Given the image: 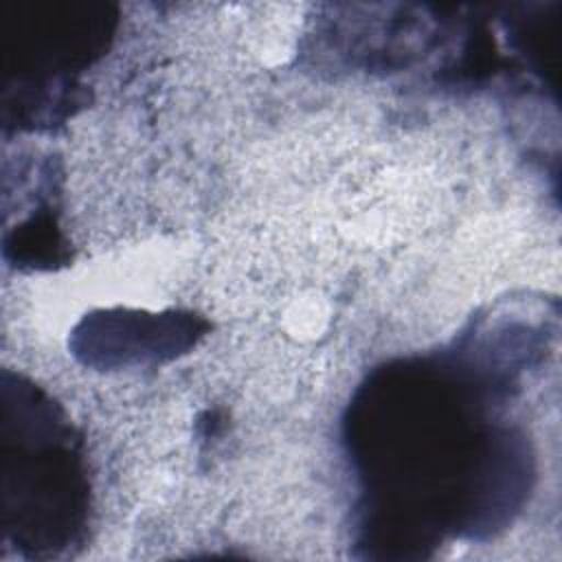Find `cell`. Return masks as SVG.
<instances>
[{"label":"cell","mask_w":562,"mask_h":562,"mask_svg":"<svg viewBox=\"0 0 562 562\" xmlns=\"http://www.w3.org/2000/svg\"><path fill=\"white\" fill-rule=\"evenodd\" d=\"M369 386L356 411L371 424L356 417L349 441L367 494L389 501V527L406 509L402 544H432L435 529L439 538L474 536L520 505L529 454L512 428L487 417L498 386L490 391L485 375L426 360L391 367Z\"/></svg>","instance_id":"6da1fadb"},{"label":"cell","mask_w":562,"mask_h":562,"mask_svg":"<svg viewBox=\"0 0 562 562\" xmlns=\"http://www.w3.org/2000/svg\"><path fill=\"white\" fill-rule=\"evenodd\" d=\"M11 430V426H4ZM15 448L4 454L7 514L15 542L33 551L68 547L83 522L86 479L72 426L33 386H18Z\"/></svg>","instance_id":"7a4b0ae2"},{"label":"cell","mask_w":562,"mask_h":562,"mask_svg":"<svg viewBox=\"0 0 562 562\" xmlns=\"http://www.w3.org/2000/svg\"><path fill=\"white\" fill-rule=\"evenodd\" d=\"M198 327L189 316H145V314H103L90 316L77 329L75 349L88 362L99 358L103 364L114 356L119 364L145 358L173 356L191 345Z\"/></svg>","instance_id":"3957f363"}]
</instances>
